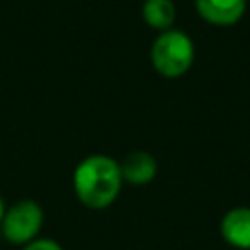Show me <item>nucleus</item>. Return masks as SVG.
Returning <instances> with one entry per match:
<instances>
[{
  "label": "nucleus",
  "mask_w": 250,
  "mask_h": 250,
  "mask_svg": "<svg viewBox=\"0 0 250 250\" xmlns=\"http://www.w3.org/2000/svg\"><path fill=\"white\" fill-rule=\"evenodd\" d=\"M123 184L119 160L102 152L84 156L72 172V189L76 199L94 211L113 205Z\"/></svg>",
  "instance_id": "nucleus-1"
},
{
  "label": "nucleus",
  "mask_w": 250,
  "mask_h": 250,
  "mask_svg": "<svg viewBox=\"0 0 250 250\" xmlns=\"http://www.w3.org/2000/svg\"><path fill=\"white\" fill-rule=\"evenodd\" d=\"M119 170L123 182L131 186H146L156 178L158 162L146 150H133L123 160H119Z\"/></svg>",
  "instance_id": "nucleus-6"
},
{
  "label": "nucleus",
  "mask_w": 250,
  "mask_h": 250,
  "mask_svg": "<svg viewBox=\"0 0 250 250\" xmlns=\"http://www.w3.org/2000/svg\"><path fill=\"white\" fill-rule=\"evenodd\" d=\"M43 221H45L43 207L35 199H20L14 205L6 207L0 230L10 244L23 246L39 236L43 229Z\"/></svg>",
  "instance_id": "nucleus-3"
},
{
  "label": "nucleus",
  "mask_w": 250,
  "mask_h": 250,
  "mask_svg": "<svg viewBox=\"0 0 250 250\" xmlns=\"http://www.w3.org/2000/svg\"><path fill=\"white\" fill-rule=\"evenodd\" d=\"M21 250H64V248L57 240H53V238H41V236H37L35 240L23 244Z\"/></svg>",
  "instance_id": "nucleus-8"
},
{
  "label": "nucleus",
  "mask_w": 250,
  "mask_h": 250,
  "mask_svg": "<svg viewBox=\"0 0 250 250\" xmlns=\"http://www.w3.org/2000/svg\"><path fill=\"white\" fill-rule=\"evenodd\" d=\"M4 213H6V203H4V199L0 197V225H2V219H4Z\"/></svg>",
  "instance_id": "nucleus-9"
},
{
  "label": "nucleus",
  "mask_w": 250,
  "mask_h": 250,
  "mask_svg": "<svg viewBox=\"0 0 250 250\" xmlns=\"http://www.w3.org/2000/svg\"><path fill=\"white\" fill-rule=\"evenodd\" d=\"M143 21L154 31H166L174 27L176 21V4L174 0H145L141 8Z\"/></svg>",
  "instance_id": "nucleus-7"
},
{
  "label": "nucleus",
  "mask_w": 250,
  "mask_h": 250,
  "mask_svg": "<svg viewBox=\"0 0 250 250\" xmlns=\"http://www.w3.org/2000/svg\"><path fill=\"white\" fill-rule=\"evenodd\" d=\"M197 16L215 27H230L238 23L244 14L248 0H193Z\"/></svg>",
  "instance_id": "nucleus-4"
},
{
  "label": "nucleus",
  "mask_w": 250,
  "mask_h": 250,
  "mask_svg": "<svg viewBox=\"0 0 250 250\" xmlns=\"http://www.w3.org/2000/svg\"><path fill=\"white\" fill-rule=\"evenodd\" d=\"M148 59L156 74L162 78H180L195 61V45L186 31L172 27L156 35L150 45Z\"/></svg>",
  "instance_id": "nucleus-2"
},
{
  "label": "nucleus",
  "mask_w": 250,
  "mask_h": 250,
  "mask_svg": "<svg viewBox=\"0 0 250 250\" xmlns=\"http://www.w3.org/2000/svg\"><path fill=\"white\" fill-rule=\"evenodd\" d=\"M221 236L227 244L238 250H250V207H232L219 225Z\"/></svg>",
  "instance_id": "nucleus-5"
}]
</instances>
